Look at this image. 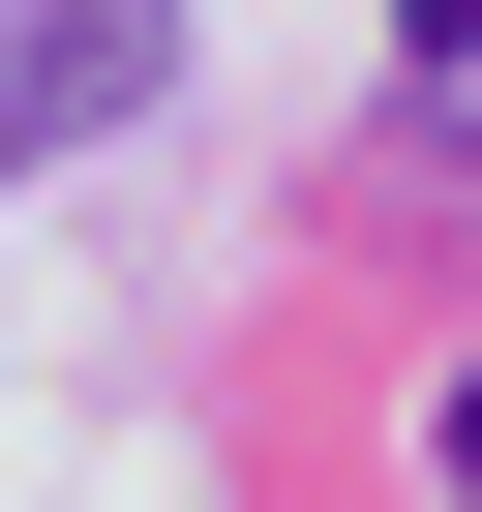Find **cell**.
Returning a JSON list of instances; mask_svg holds the SVG:
<instances>
[{"label": "cell", "mask_w": 482, "mask_h": 512, "mask_svg": "<svg viewBox=\"0 0 482 512\" xmlns=\"http://www.w3.org/2000/svg\"><path fill=\"white\" fill-rule=\"evenodd\" d=\"M151 61H181V0H0V181L91 151V121H151Z\"/></svg>", "instance_id": "1"}, {"label": "cell", "mask_w": 482, "mask_h": 512, "mask_svg": "<svg viewBox=\"0 0 482 512\" xmlns=\"http://www.w3.org/2000/svg\"><path fill=\"white\" fill-rule=\"evenodd\" d=\"M392 61H422V91H482V0H392Z\"/></svg>", "instance_id": "2"}, {"label": "cell", "mask_w": 482, "mask_h": 512, "mask_svg": "<svg viewBox=\"0 0 482 512\" xmlns=\"http://www.w3.org/2000/svg\"><path fill=\"white\" fill-rule=\"evenodd\" d=\"M452 482H482V392H452Z\"/></svg>", "instance_id": "3"}]
</instances>
